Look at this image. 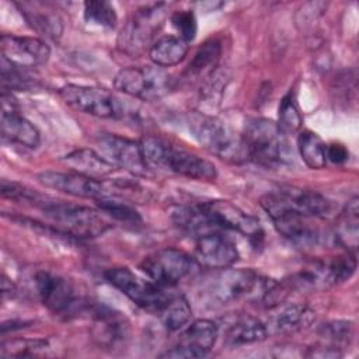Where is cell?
Wrapping results in <instances>:
<instances>
[{
  "label": "cell",
  "mask_w": 359,
  "mask_h": 359,
  "mask_svg": "<svg viewBox=\"0 0 359 359\" xmlns=\"http://www.w3.org/2000/svg\"><path fill=\"white\" fill-rule=\"evenodd\" d=\"M97 205H98L100 210L104 212V215L111 216L116 220L126 222V223H137L142 220L139 212L133 206H130L125 202L112 199L111 196L97 199Z\"/></svg>",
  "instance_id": "d590c367"
},
{
  "label": "cell",
  "mask_w": 359,
  "mask_h": 359,
  "mask_svg": "<svg viewBox=\"0 0 359 359\" xmlns=\"http://www.w3.org/2000/svg\"><path fill=\"white\" fill-rule=\"evenodd\" d=\"M188 53V42L178 35H164L154 41L149 49L151 62L158 67L175 66L185 59Z\"/></svg>",
  "instance_id": "d4e9b609"
},
{
  "label": "cell",
  "mask_w": 359,
  "mask_h": 359,
  "mask_svg": "<svg viewBox=\"0 0 359 359\" xmlns=\"http://www.w3.org/2000/svg\"><path fill=\"white\" fill-rule=\"evenodd\" d=\"M140 149L147 167L167 170L198 181H213L217 177L216 167L210 161L163 139L144 136L140 140Z\"/></svg>",
  "instance_id": "6da1fadb"
},
{
  "label": "cell",
  "mask_w": 359,
  "mask_h": 359,
  "mask_svg": "<svg viewBox=\"0 0 359 359\" xmlns=\"http://www.w3.org/2000/svg\"><path fill=\"white\" fill-rule=\"evenodd\" d=\"M271 220L280 236L299 247L314 245L318 240L317 230L307 222L309 217L294 213H282Z\"/></svg>",
  "instance_id": "44dd1931"
},
{
  "label": "cell",
  "mask_w": 359,
  "mask_h": 359,
  "mask_svg": "<svg viewBox=\"0 0 359 359\" xmlns=\"http://www.w3.org/2000/svg\"><path fill=\"white\" fill-rule=\"evenodd\" d=\"M164 6L160 3L137 10L121 29L119 48L133 56L142 55L147 48L150 49V41L164 20Z\"/></svg>",
  "instance_id": "8fae6325"
},
{
  "label": "cell",
  "mask_w": 359,
  "mask_h": 359,
  "mask_svg": "<svg viewBox=\"0 0 359 359\" xmlns=\"http://www.w3.org/2000/svg\"><path fill=\"white\" fill-rule=\"evenodd\" d=\"M39 208L57 230L76 238H94L111 229L104 215L87 206L43 199Z\"/></svg>",
  "instance_id": "3957f363"
},
{
  "label": "cell",
  "mask_w": 359,
  "mask_h": 359,
  "mask_svg": "<svg viewBox=\"0 0 359 359\" xmlns=\"http://www.w3.org/2000/svg\"><path fill=\"white\" fill-rule=\"evenodd\" d=\"M171 76L158 66H130L121 69L114 77V87L143 101H157L171 90Z\"/></svg>",
  "instance_id": "52a82bcc"
},
{
  "label": "cell",
  "mask_w": 359,
  "mask_h": 359,
  "mask_svg": "<svg viewBox=\"0 0 359 359\" xmlns=\"http://www.w3.org/2000/svg\"><path fill=\"white\" fill-rule=\"evenodd\" d=\"M104 276L130 302L150 313L161 314L171 299V296L164 290V286L144 280L125 266L111 268L105 271Z\"/></svg>",
  "instance_id": "ba28073f"
},
{
  "label": "cell",
  "mask_w": 359,
  "mask_h": 359,
  "mask_svg": "<svg viewBox=\"0 0 359 359\" xmlns=\"http://www.w3.org/2000/svg\"><path fill=\"white\" fill-rule=\"evenodd\" d=\"M63 163L72 168V171L100 180L111 175L116 168L108 163L97 150L93 149H79L63 158Z\"/></svg>",
  "instance_id": "7402d4cb"
},
{
  "label": "cell",
  "mask_w": 359,
  "mask_h": 359,
  "mask_svg": "<svg viewBox=\"0 0 359 359\" xmlns=\"http://www.w3.org/2000/svg\"><path fill=\"white\" fill-rule=\"evenodd\" d=\"M194 258L201 266L226 269L238 259V250L229 237L217 231H210L198 236Z\"/></svg>",
  "instance_id": "ac0fdd59"
},
{
  "label": "cell",
  "mask_w": 359,
  "mask_h": 359,
  "mask_svg": "<svg viewBox=\"0 0 359 359\" xmlns=\"http://www.w3.org/2000/svg\"><path fill=\"white\" fill-rule=\"evenodd\" d=\"M21 14L27 20V22L41 35L56 39L62 35L63 27L60 17L43 8V4L41 3H21L17 4Z\"/></svg>",
  "instance_id": "603a6c76"
},
{
  "label": "cell",
  "mask_w": 359,
  "mask_h": 359,
  "mask_svg": "<svg viewBox=\"0 0 359 359\" xmlns=\"http://www.w3.org/2000/svg\"><path fill=\"white\" fill-rule=\"evenodd\" d=\"M316 318L314 311L306 304H292L280 310L269 323L268 332L292 334L307 328Z\"/></svg>",
  "instance_id": "cb8c5ba5"
},
{
  "label": "cell",
  "mask_w": 359,
  "mask_h": 359,
  "mask_svg": "<svg viewBox=\"0 0 359 359\" xmlns=\"http://www.w3.org/2000/svg\"><path fill=\"white\" fill-rule=\"evenodd\" d=\"M222 53L220 42L216 39L206 41L195 53L191 63L188 65L187 74L191 77H199L203 74H210L216 67Z\"/></svg>",
  "instance_id": "f546056e"
},
{
  "label": "cell",
  "mask_w": 359,
  "mask_h": 359,
  "mask_svg": "<svg viewBox=\"0 0 359 359\" xmlns=\"http://www.w3.org/2000/svg\"><path fill=\"white\" fill-rule=\"evenodd\" d=\"M35 286L43 306L55 314H72L80 306L70 282L59 275L41 271L35 276Z\"/></svg>",
  "instance_id": "e0dca14e"
},
{
  "label": "cell",
  "mask_w": 359,
  "mask_h": 359,
  "mask_svg": "<svg viewBox=\"0 0 359 359\" xmlns=\"http://www.w3.org/2000/svg\"><path fill=\"white\" fill-rule=\"evenodd\" d=\"M0 49L1 57L18 69L41 66L46 63L50 56V49L46 42L34 36L3 34Z\"/></svg>",
  "instance_id": "2e32d148"
},
{
  "label": "cell",
  "mask_w": 359,
  "mask_h": 359,
  "mask_svg": "<svg viewBox=\"0 0 359 359\" xmlns=\"http://www.w3.org/2000/svg\"><path fill=\"white\" fill-rule=\"evenodd\" d=\"M297 149L304 164L311 170H321L327 164V144L323 139L311 132L304 130L297 137Z\"/></svg>",
  "instance_id": "f1b7e54d"
},
{
  "label": "cell",
  "mask_w": 359,
  "mask_h": 359,
  "mask_svg": "<svg viewBox=\"0 0 359 359\" xmlns=\"http://www.w3.org/2000/svg\"><path fill=\"white\" fill-rule=\"evenodd\" d=\"M324 266L330 286L338 285L348 280L353 275L356 269V259L348 252L334 257L330 261H324Z\"/></svg>",
  "instance_id": "e575fe53"
},
{
  "label": "cell",
  "mask_w": 359,
  "mask_h": 359,
  "mask_svg": "<svg viewBox=\"0 0 359 359\" xmlns=\"http://www.w3.org/2000/svg\"><path fill=\"white\" fill-rule=\"evenodd\" d=\"M170 21H171V25L174 27V29L177 31L178 36L181 39H184L185 42H189L196 36L198 24H196L195 14L191 10L175 11L170 17Z\"/></svg>",
  "instance_id": "8d00e7d4"
},
{
  "label": "cell",
  "mask_w": 359,
  "mask_h": 359,
  "mask_svg": "<svg viewBox=\"0 0 359 359\" xmlns=\"http://www.w3.org/2000/svg\"><path fill=\"white\" fill-rule=\"evenodd\" d=\"M97 151L115 168H122L133 175H146L147 164L143 158L140 143L123 136L102 133L95 140Z\"/></svg>",
  "instance_id": "4fadbf2b"
},
{
  "label": "cell",
  "mask_w": 359,
  "mask_h": 359,
  "mask_svg": "<svg viewBox=\"0 0 359 359\" xmlns=\"http://www.w3.org/2000/svg\"><path fill=\"white\" fill-rule=\"evenodd\" d=\"M268 279L262 278L252 269H222L208 282L202 296L212 306H223L244 297L261 300Z\"/></svg>",
  "instance_id": "5b68a950"
},
{
  "label": "cell",
  "mask_w": 359,
  "mask_h": 359,
  "mask_svg": "<svg viewBox=\"0 0 359 359\" xmlns=\"http://www.w3.org/2000/svg\"><path fill=\"white\" fill-rule=\"evenodd\" d=\"M161 317L164 327L168 331H178L189 323L192 309L184 296H171L170 302L161 311Z\"/></svg>",
  "instance_id": "1f68e13d"
},
{
  "label": "cell",
  "mask_w": 359,
  "mask_h": 359,
  "mask_svg": "<svg viewBox=\"0 0 359 359\" xmlns=\"http://www.w3.org/2000/svg\"><path fill=\"white\" fill-rule=\"evenodd\" d=\"M359 199L352 198L348 205L341 212L338 222L335 237L341 245H344L348 251H355L358 247V236H359Z\"/></svg>",
  "instance_id": "83f0119b"
},
{
  "label": "cell",
  "mask_w": 359,
  "mask_h": 359,
  "mask_svg": "<svg viewBox=\"0 0 359 359\" xmlns=\"http://www.w3.org/2000/svg\"><path fill=\"white\" fill-rule=\"evenodd\" d=\"M285 136L276 122L266 118L247 119L241 135L250 160L265 167L280 165L289 161V147Z\"/></svg>",
  "instance_id": "277c9868"
},
{
  "label": "cell",
  "mask_w": 359,
  "mask_h": 359,
  "mask_svg": "<svg viewBox=\"0 0 359 359\" xmlns=\"http://www.w3.org/2000/svg\"><path fill=\"white\" fill-rule=\"evenodd\" d=\"M1 136L10 143L29 149H35L41 142L38 129L14 108H3L1 111Z\"/></svg>",
  "instance_id": "ffe728a7"
},
{
  "label": "cell",
  "mask_w": 359,
  "mask_h": 359,
  "mask_svg": "<svg viewBox=\"0 0 359 359\" xmlns=\"http://www.w3.org/2000/svg\"><path fill=\"white\" fill-rule=\"evenodd\" d=\"M188 128L196 142L215 156L231 163L250 160L241 135L234 133L222 119L202 112H192L188 116Z\"/></svg>",
  "instance_id": "7a4b0ae2"
},
{
  "label": "cell",
  "mask_w": 359,
  "mask_h": 359,
  "mask_svg": "<svg viewBox=\"0 0 359 359\" xmlns=\"http://www.w3.org/2000/svg\"><path fill=\"white\" fill-rule=\"evenodd\" d=\"M172 217L180 227L196 236L210 233L213 231V229H216L210 222V219L208 217V215L203 212L201 203L195 206L180 208L174 212Z\"/></svg>",
  "instance_id": "4dcf8cb0"
},
{
  "label": "cell",
  "mask_w": 359,
  "mask_h": 359,
  "mask_svg": "<svg viewBox=\"0 0 359 359\" xmlns=\"http://www.w3.org/2000/svg\"><path fill=\"white\" fill-rule=\"evenodd\" d=\"M59 95L73 109L97 118H121L123 115L121 101L105 88L66 84L59 90Z\"/></svg>",
  "instance_id": "30bf717a"
},
{
  "label": "cell",
  "mask_w": 359,
  "mask_h": 359,
  "mask_svg": "<svg viewBox=\"0 0 359 359\" xmlns=\"http://www.w3.org/2000/svg\"><path fill=\"white\" fill-rule=\"evenodd\" d=\"M198 266L194 257L182 250L167 247L143 258L142 271L160 286H174L189 276Z\"/></svg>",
  "instance_id": "9c48e42d"
},
{
  "label": "cell",
  "mask_w": 359,
  "mask_h": 359,
  "mask_svg": "<svg viewBox=\"0 0 359 359\" xmlns=\"http://www.w3.org/2000/svg\"><path fill=\"white\" fill-rule=\"evenodd\" d=\"M262 209L272 219L282 213H294L304 217H323L330 213V201L318 192L282 188L273 192L265 194L259 201Z\"/></svg>",
  "instance_id": "8992f818"
},
{
  "label": "cell",
  "mask_w": 359,
  "mask_h": 359,
  "mask_svg": "<svg viewBox=\"0 0 359 359\" xmlns=\"http://www.w3.org/2000/svg\"><path fill=\"white\" fill-rule=\"evenodd\" d=\"M48 348L45 339H14L3 342L1 355L3 356H27L35 355L36 351Z\"/></svg>",
  "instance_id": "74e56055"
},
{
  "label": "cell",
  "mask_w": 359,
  "mask_h": 359,
  "mask_svg": "<svg viewBox=\"0 0 359 359\" xmlns=\"http://www.w3.org/2000/svg\"><path fill=\"white\" fill-rule=\"evenodd\" d=\"M84 21L88 25L111 29L116 22V13L111 3L102 0H90L84 3L83 8Z\"/></svg>",
  "instance_id": "d6a6232c"
},
{
  "label": "cell",
  "mask_w": 359,
  "mask_h": 359,
  "mask_svg": "<svg viewBox=\"0 0 359 359\" xmlns=\"http://www.w3.org/2000/svg\"><path fill=\"white\" fill-rule=\"evenodd\" d=\"M1 294H3V299L13 297V296L15 294V287H14V285H13L11 280H8L4 275L1 276Z\"/></svg>",
  "instance_id": "ab89813d"
},
{
  "label": "cell",
  "mask_w": 359,
  "mask_h": 359,
  "mask_svg": "<svg viewBox=\"0 0 359 359\" xmlns=\"http://www.w3.org/2000/svg\"><path fill=\"white\" fill-rule=\"evenodd\" d=\"M93 338L102 348H115L122 344L128 337V323L119 313L98 306L94 309Z\"/></svg>",
  "instance_id": "d6986e66"
},
{
  "label": "cell",
  "mask_w": 359,
  "mask_h": 359,
  "mask_svg": "<svg viewBox=\"0 0 359 359\" xmlns=\"http://www.w3.org/2000/svg\"><path fill=\"white\" fill-rule=\"evenodd\" d=\"M325 153H327V160H330L334 164H344L349 157L348 149L342 143H335V142L327 144Z\"/></svg>",
  "instance_id": "f35d334b"
},
{
  "label": "cell",
  "mask_w": 359,
  "mask_h": 359,
  "mask_svg": "<svg viewBox=\"0 0 359 359\" xmlns=\"http://www.w3.org/2000/svg\"><path fill=\"white\" fill-rule=\"evenodd\" d=\"M268 327L255 317H241L233 323L226 332L229 346H240L264 341L268 337Z\"/></svg>",
  "instance_id": "484cf974"
},
{
  "label": "cell",
  "mask_w": 359,
  "mask_h": 359,
  "mask_svg": "<svg viewBox=\"0 0 359 359\" xmlns=\"http://www.w3.org/2000/svg\"><path fill=\"white\" fill-rule=\"evenodd\" d=\"M320 337L328 345H323L321 356H339V349L349 345L353 335V324L351 321L337 320L323 324L318 330Z\"/></svg>",
  "instance_id": "4316f807"
},
{
  "label": "cell",
  "mask_w": 359,
  "mask_h": 359,
  "mask_svg": "<svg viewBox=\"0 0 359 359\" xmlns=\"http://www.w3.org/2000/svg\"><path fill=\"white\" fill-rule=\"evenodd\" d=\"M216 229H227L248 237L254 245H259L264 238V230L254 216L247 215L230 201L213 199L201 203Z\"/></svg>",
  "instance_id": "7c38bea8"
},
{
  "label": "cell",
  "mask_w": 359,
  "mask_h": 359,
  "mask_svg": "<svg viewBox=\"0 0 359 359\" xmlns=\"http://www.w3.org/2000/svg\"><path fill=\"white\" fill-rule=\"evenodd\" d=\"M38 181L48 188L60 191L72 196L91 198L95 201L112 196V191L104 184V181L74 171H43L38 175Z\"/></svg>",
  "instance_id": "9a60e30c"
},
{
  "label": "cell",
  "mask_w": 359,
  "mask_h": 359,
  "mask_svg": "<svg viewBox=\"0 0 359 359\" xmlns=\"http://www.w3.org/2000/svg\"><path fill=\"white\" fill-rule=\"evenodd\" d=\"M219 328L212 320L201 318L192 321L180 335L175 346L161 353L163 358H202L216 344Z\"/></svg>",
  "instance_id": "5bb4252c"
},
{
  "label": "cell",
  "mask_w": 359,
  "mask_h": 359,
  "mask_svg": "<svg viewBox=\"0 0 359 359\" xmlns=\"http://www.w3.org/2000/svg\"><path fill=\"white\" fill-rule=\"evenodd\" d=\"M303 122V116L300 114L297 101H296V95L289 91L279 104L278 108V128L280 129L282 133L285 135H290L294 133L300 129Z\"/></svg>",
  "instance_id": "836d02e7"
}]
</instances>
